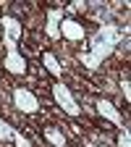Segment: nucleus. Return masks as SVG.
Segmentation results:
<instances>
[{
	"mask_svg": "<svg viewBox=\"0 0 131 147\" xmlns=\"http://www.w3.org/2000/svg\"><path fill=\"white\" fill-rule=\"evenodd\" d=\"M128 34V26H116V24H100V29L92 34V50L89 53H81V63L89 68V71H97L102 66L105 58H110L116 50V45L121 42V37Z\"/></svg>",
	"mask_w": 131,
	"mask_h": 147,
	"instance_id": "nucleus-1",
	"label": "nucleus"
},
{
	"mask_svg": "<svg viewBox=\"0 0 131 147\" xmlns=\"http://www.w3.org/2000/svg\"><path fill=\"white\" fill-rule=\"evenodd\" d=\"M0 24H3L5 29V37H3V45H5V68L11 74H24L26 71V61H24V55L18 53V40H21V24H18V18L13 16H3L0 18Z\"/></svg>",
	"mask_w": 131,
	"mask_h": 147,
	"instance_id": "nucleus-2",
	"label": "nucleus"
},
{
	"mask_svg": "<svg viewBox=\"0 0 131 147\" xmlns=\"http://www.w3.org/2000/svg\"><path fill=\"white\" fill-rule=\"evenodd\" d=\"M52 97H55V102H58L68 116H79V113H81V108L76 105V100H73V95H71V89H68L63 82H58V84L52 87Z\"/></svg>",
	"mask_w": 131,
	"mask_h": 147,
	"instance_id": "nucleus-3",
	"label": "nucleus"
},
{
	"mask_svg": "<svg viewBox=\"0 0 131 147\" xmlns=\"http://www.w3.org/2000/svg\"><path fill=\"white\" fill-rule=\"evenodd\" d=\"M13 102H16L18 110H24V113H37V110H40V100H37L29 89H24V87H18L13 92Z\"/></svg>",
	"mask_w": 131,
	"mask_h": 147,
	"instance_id": "nucleus-4",
	"label": "nucleus"
},
{
	"mask_svg": "<svg viewBox=\"0 0 131 147\" xmlns=\"http://www.w3.org/2000/svg\"><path fill=\"white\" fill-rule=\"evenodd\" d=\"M95 108H97V113H100L102 118L113 121L116 126H121V129H123V116L118 113V108H116L113 102H110V100H102V97H100V100L95 102Z\"/></svg>",
	"mask_w": 131,
	"mask_h": 147,
	"instance_id": "nucleus-5",
	"label": "nucleus"
},
{
	"mask_svg": "<svg viewBox=\"0 0 131 147\" xmlns=\"http://www.w3.org/2000/svg\"><path fill=\"white\" fill-rule=\"evenodd\" d=\"M58 29H60V34L66 37V40H73V42H76V40H84V37H87V29H84L79 21H73V18H63Z\"/></svg>",
	"mask_w": 131,
	"mask_h": 147,
	"instance_id": "nucleus-6",
	"label": "nucleus"
},
{
	"mask_svg": "<svg viewBox=\"0 0 131 147\" xmlns=\"http://www.w3.org/2000/svg\"><path fill=\"white\" fill-rule=\"evenodd\" d=\"M63 21V8H47V37L50 40H60V29L58 24Z\"/></svg>",
	"mask_w": 131,
	"mask_h": 147,
	"instance_id": "nucleus-7",
	"label": "nucleus"
},
{
	"mask_svg": "<svg viewBox=\"0 0 131 147\" xmlns=\"http://www.w3.org/2000/svg\"><path fill=\"white\" fill-rule=\"evenodd\" d=\"M16 134H18L16 129H13L8 121L0 118V142H13V139H16Z\"/></svg>",
	"mask_w": 131,
	"mask_h": 147,
	"instance_id": "nucleus-8",
	"label": "nucleus"
},
{
	"mask_svg": "<svg viewBox=\"0 0 131 147\" xmlns=\"http://www.w3.org/2000/svg\"><path fill=\"white\" fill-rule=\"evenodd\" d=\"M45 66H47V71L52 74V76H60V74H63V68H60L58 58H55L52 53H45Z\"/></svg>",
	"mask_w": 131,
	"mask_h": 147,
	"instance_id": "nucleus-9",
	"label": "nucleus"
},
{
	"mask_svg": "<svg viewBox=\"0 0 131 147\" xmlns=\"http://www.w3.org/2000/svg\"><path fill=\"white\" fill-rule=\"evenodd\" d=\"M45 137H47L55 147H66V137L58 131V129H45Z\"/></svg>",
	"mask_w": 131,
	"mask_h": 147,
	"instance_id": "nucleus-10",
	"label": "nucleus"
},
{
	"mask_svg": "<svg viewBox=\"0 0 131 147\" xmlns=\"http://www.w3.org/2000/svg\"><path fill=\"white\" fill-rule=\"evenodd\" d=\"M118 147H131V129L123 126L121 129V137H118Z\"/></svg>",
	"mask_w": 131,
	"mask_h": 147,
	"instance_id": "nucleus-11",
	"label": "nucleus"
},
{
	"mask_svg": "<svg viewBox=\"0 0 131 147\" xmlns=\"http://www.w3.org/2000/svg\"><path fill=\"white\" fill-rule=\"evenodd\" d=\"M121 87H123V97H126V100H131V87H128V76H123V84H121Z\"/></svg>",
	"mask_w": 131,
	"mask_h": 147,
	"instance_id": "nucleus-12",
	"label": "nucleus"
},
{
	"mask_svg": "<svg viewBox=\"0 0 131 147\" xmlns=\"http://www.w3.org/2000/svg\"><path fill=\"white\" fill-rule=\"evenodd\" d=\"M84 147H95V144H92V142H84Z\"/></svg>",
	"mask_w": 131,
	"mask_h": 147,
	"instance_id": "nucleus-13",
	"label": "nucleus"
}]
</instances>
